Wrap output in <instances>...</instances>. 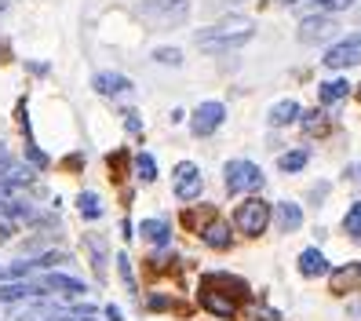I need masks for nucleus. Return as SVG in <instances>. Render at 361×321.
<instances>
[{
	"instance_id": "nucleus-1",
	"label": "nucleus",
	"mask_w": 361,
	"mask_h": 321,
	"mask_svg": "<svg viewBox=\"0 0 361 321\" xmlns=\"http://www.w3.org/2000/svg\"><path fill=\"white\" fill-rule=\"evenodd\" d=\"M248 37H252V23H245V18H226V23H219L216 30L197 33V48H204V52H233V48H241Z\"/></svg>"
},
{
	"instance_id": "nucleus-2",
	"label": "nucleus",
	"mask_w": 361,
	"mask_h": 321,
	"mask_svg": "<svg viewBox=\"0 0 361 321\" xmlns=\"http://www.w3.org/2000/svg\"><path fill=\"white\" fill-rule=\"evenodd\" d=\"M139 15L146 23H154L157 30H172V26L186 23L190 4L186 0H146V4H139Z\"/></svg>"
},
{
	"instance_id": "nucleus-3",
	"label": "nucleus",
	"mask_w": 361,
	"mask_h": 321,
	"mask_svg": "<svg viewBox=\"0 0 361 321\" xmlns=\"http://www.w3.org/2000/svg\"><path fill=\"white\" fill-rule=\"evenodd\" d=\"M267 223H270V205H267V201H259V198L241 201V205H238V212H233V226L245 230L248 238H259V234L267 230Z\"/></svg>"
},
{
	"instance_id": "nucleus-4",
	"label": "nucleus",
	"mask_w": 361,
	"mask_h": 321,
	"mask_svg": "<svg viewBox=\"0 0 361 321\" xmlns=\"http://www.w3.org/2000/svg\"><path fill=\"white\" fill-rule=\"evenodd\" d=\"M263 186V172L252 161H230L226 164V190L230 194H252Z\"/></svg>"
},
{
	"instance_id": "nucleus-5",
	"label": "nucleus",
	"mask_w": 361,
	"mask_h": 321,
	"mask_svg": "<svg viewBox=\"0 0 361 321\" xmlns=\"http://www.w3.org/2000/svg\"><path fill=\"white\" fill-rule=\"evenodd\" d=\"M201 307L208 314H216V317H233V314H238V296L219 289L212 277H204V285H201Z\"/></svg>"
},
{
	"instance_id": "nucleus-6",
	"label": "nucleus",
	"mask_w": 361,
	"mask_h": 321,
	"mask_svg": "<svg viewBox=\"0 0 361 321\" xmlns=\"http://www.w3.org/2000/svg\"><path fill=\"white\" fill-rule=\"evenodd\" d=\"M361 62V33L347 37V40H339V44L329 48L325 55V66L329 70H347V66H357Z\"/></svg>"
},
{
	"instance_id": "nucleus-7",
	"label": "nucleus",
	"mask_w": 361,
	"mask_h": 321,
	"mask_svg": "<svg viewBox=\"0 0 361 321\" xmlns=\"http://www.w3.org/2000/svg\"><path fill=\"white\" fill-rule=\"evenodd\" d=\"M226 121V106L223 102H201L197 106V114L194 117H190V128H194V135H212V132H216V128Z\"/></svg>"
},
{
	"instance_id": "nucleus-8",
	"label": "nucleus",
	"mask_w": 361,
	"mask_h": 321,
	"mask_svg": "<svg viewBox=\"0 0 361 321\" xmlns=\"http://www.w3.org/2000/svg\"><path fill=\"white\" fill-rule=\"evenodd\" d=\"M201 172H197V164H190V161H183L179 168H176V198L179 201H194V198H201Z\"/></svg>"
},
{
	"instance_id": "nucleus-9",
	"label": "nucleus",
	"mask_w": 361,
	"mask_h": 321,
	"mask_svg": "<svg viewBox=\"0 0 361 321\" xmlns=\"http://www.w3.org/2000/svg\"><path fill=\"white\" fill-rule=\"evenodd\" d=\"M336 18L332 15H317V18H307V23L300 26V40H307V44H317V40H329L336 37Z\"/></svg>"
},
{
	"instance_id": "nucleus-10",
	"label": "nucleus",
	"mask_w": 361,
	"mask_h": 321,
	"mask_svg": "<svg viewBox=\"0 0 361 321\" xmlns=\"http://www.w3.org/2000/svg\"><path fill=\"white\" fill-rule=\"evenodd\" d=\"M329 289H332V292H339V296H347V292L361 289V263H347V267L332 270V277H329Z\"/></svg>"
},
{
	"instance_id": "nucleus-11",
	"label": "nucleus",
	"mask_w": 361,
	"mask_h": 321,
	"mask_svg": "<svg viewBox=\"0 0 361 321\" xmlns=\"http://www.w3.org/2000/svg\"><path fill=\"white\" fill-rule=\"evenodd\" d=\"M95 92L99 95H124V92H132V80L121 77V73H99L95 77Z\"/></svg>"
},
{
	"instance_id": "nucleus-12",
	"label": "nucleus",
	"mask_w": 361,
	"mask_h": 321,
	"mask_svg": "<svg viewBox=\"0 0 361 321\" xmlns=\"http://www.w3.org/2000/svg\"><path fill=\"white\" fill-rule=\"evenodd\" d=\"M350 4H354V0H300V4H295V11H303V15H314V11L336 15V11H347Z\"/></svg>"
},
{
	"instance_id": "nucleus-13",
	"label": "nucleus",
	"mask_w": 361,
	"mask_h": 321,
	"mask_svg": "<svg viewBox=\"0 0 361 321\" xmlns=\"http://www.w3.org/2000/svg\"><path fill=\"white\" fill-rule=\"evenodd\" d=\"M274 216H278L281 230H300V226H303V208L295 205V201H278Z\"/></svg>"
},
{
	"instance_id": "nucleus-14",
	"label": "nucleus",
	"mask_w": 361,
	"mask_h": 321,
	"mask_svg": "<svg viewBox=\"0 0 361 321\" xmlns=\"http://www.w3.org/2000/svg\"><path fill=\"white\" fill-rule=\"evenodd\" d=\"M44 292V285H23V281H11V285H0V303H18V299H33Z\"/></svg>"
},
{
	"instance_id": "nucleus-15",
	"label": "nucleus",
	"mask_w": 361,
	"mask_h": 321,
	"mask_svg": "<svg viewBox=\"0 0 361 321\" xmlns=\"http://www.w3.org/2000/svg\"><path fill=\"white\" fill-rule=\"evenodd\" d=\"M300 274H303V277H322V274H329L325 255L317 252V248H303V255H300Z\"/></svg>"
},
{
	"instance_id": "nucleus-16",
	"label": "nucleus",
	"mask_w": 361,
	"mask_h": 321,
	"mask_svg": "<svg viewBox=\"0 0 361 321\" xmlns=\"http://www.w3.org/2000/svg\"><path fill=\"white\" fill-rule=\"evenodd\" d=\"M139 230H142V238L150 241V245H157V248H164L168 241H172V230H168L164 219H146Z\"/></svg>"
},
{
	"instance_id": "nucleus-17",
	"label": "nucleus",
	"mask_w": 361,
	"mask_h": 321,
	"mask_svg": "<svg viewBox=\"0 0 361 321\" xmlns=\"http://www.w3.org/2000/svg\"><path fill=\"white\" fill-rule=\"evenodd\" d=\"M350 92V80H325L322 88H317V95H322V106H339L347 99Z\"/></svg>"
},
{
	"instance_id": "nucleus-18",
	"label": "nucleus",
	"mask_w": 361,
	"mask_h": 321,
	"mask_svg": "<svg viewBox=\"0 0 361 321\" xmlns=\"http://www.w3.org/2000/svg\"><path fill=\"white\" fill-rule=\"evenodd\" d=\"M66 292V296H80L84 292V285L77 281V277H66V274H48L44 277V292Z\"/></svg>"
},
{
	"instance_id": "nucleus-19",
	"label": "nucleus",
	"mask_w": 361,
	"mask_h": 321,
	"mask_svg": "<svg viewBox=\"0 0 361 321\" xmlns=\"http://www.w3.org/2000/svg\"><path fill=\"white\" fill-rule=\"evenodd\" d=\"M292 121H300V102L285 99V102H278V106L270 110V124H274V128H285V124H292Z\"/></svg>"
},
{
	"instance_id": "nucleus-20",
	"label": "nucleus",
	"mask_w": 361,
	"mask_h": 321,
	"mask_svg": "<svg viewBox=\"0 0 361 321\" xmlns=\"http://www.w3.org/2000/svg\"><path fill=\"white\" fill-rule=\"evenodd\" d=\"M201 238H204V245H212V248H230V226L226 223H208L204 230H201Z\"/></svg>"
},
{
	"instance_id": "nucleus-21",
	"label": "nucleus",
	"mask_w": 361,
	"mask_h": 321,
	"mask_svg": "<svg viewBox=\"0 0 361 321\" xmlns=\"http://www.w3.org/2000/svg\"><path fill=\"white\" fill-rule=\"evenodd\" d=\"M300 121H303L307 135H325L329 132V114H322V110H300Z\"/></svg>"
},
{
	"instance_id": "nucleus-22",
	"label": "nucleus",
	"mask_w": 361,
	"mask_h": 321,
	"mask_svg": "<svg viewBox=\"0 0 361 321\" xmlns=\"http://www.w3.org/2000/svg\"><path fill=\"white\" fill-rule=\"evenodd\" d=\"M135 176H139L142 183H154V179H157V161H154L150 154H139V157H135Z\"/></svg>"
},
{
	"instance_id": "nucleus-23",
	"label": "nucleus",
	"mask_w": 361,
	"mask_h": 321,
	"mask_svg": "<svg viewBox=\"0 0 361 321\" xmlns=\"http://www.w3.org/2000/svg\"><path fill=\"white\" fill-rule=\"evenodd\" d=\"M307 161H310L307 150H288L281 157V172H300V168H307Z\"/></svg>"
},
{
	"instance_id": "nucleus-24",
	"label": "nucleus",
	"mask_w": 361,
	"mask_h": 321,
	"mask_svg": "<svg viewBox=\"0 0 361 321\" xmlns=\"http://www.w3.org/2000/svg\"><path fill=\"white\" fill-rule=\"evenodd\" d=\"M77 208H80V216H84V219H99V216H102V205H99L95 194H80Z\"/></svg>"
},
{
	"instance_id": "nucleus-25",
	"label": "nucleus",
	"mask_w": 361,
	"mask_h": 321,
	"mask_svg": "<svg viewBox=\"0 0 361 321\" xmlns=\"http://www.w3.org/2000/svg\"><path fill=\"white\" fill-rule=\"evenodd\" d=\"M343 230L350 234V238H361V201L347 212V219H343Z\"/></svg>"
},
{
	"instance_id": "nucleus-26",
	"label": "nucleus",
	"mask_w": 361,
	"mask_h": 321,
	"mask_svg": "<svg viewBox=\"0 0 361 321\" xmlns=\"http://www.w3.org/2000/svg\"><path fill=\"white\" fill-rule=\"evenodd\" d=\"M117 270H121V277H124V285H128V289L135 292V274H132V263H128V255H117Z\"/></svg>"
},
{
	"instance_id": "nucleus-27",
	"label": "nucleus",
	"mask_w": 361,
	"mask_h": 321,
	"mask_svg": "<svg viewBox=\"0 0 361 321\" xmlns=\"http://www.w3.org/2000/svg\"><path fill=\"white\" fill-rule=\"evenodd\" d=\"M154 59L157 62H168V66H179V62H183V55L176 48H161V52H154Z\"/></svg>"
},
{
	"instance_id": "nucleus-28",
	"label": "nucleus",
	"mask_w": 361,
	"mask_h": 321,
	"mask_svg": "<svg viewBox=\"0 0 361 321\" xmlns=\"http://www.w3.org/2000/svg\"><path fill=\"white\" fill-rule=\"evenodd\" d=\"M11 234H15V223L8 219V212H0V241H8Z\"/></svg>"
},
{
	"instance_id": "nucleus-29",
	"label": "nucleus",
	"mask_w": 361,
	"mask_h": 321,
	"mask_svg": "<svg viewBox=\"0 0 361 321\" xmlns=\"http://www.w3.org/2000/svg\"><path fill=\"white\" fill-rule=\"evenodd\" d=\"M176 303L168 296H150V310H172Z\"/></svg>"
},
{
	"instance_id": "nucleus-30",
	"label": "nucleus",
	"mask_w": 361,
	"mask_h": 321,
	"mask_svg": "<svg viewBox=\"0 0 361 321\" xmlns=\"http://www.w3.org/2000/svg\"><path fill=\"white\" fill-rule=\"evenodd\" d=\"M26 154H30V161H33V164H40V168H44V164H48V157H44V154H40V150H37L33 143H26Z\"/></svg>"
},
{
	"instance_id": "nucleus-31",
	"label": "nucleus",
	"mask_w": 361,
	"mask_h": 321,
	"mask_svg": "<svg viewBox=\"0 0 361 321\" xmlns=\"http://www.w3.org/2000/svg\"><path fill=\"white\" fill-rule=\"evenodd\" d=\"M124 124H128V132H135V135H139V128H142V124H139V117H135V114H128V121H124Z\"/></svg>"
},
{
	"instance_id": "nucleus-32",
	"label": "nucleus",
	"mask_w": 361,
	"mask_h": 321,
	"mask_svg": "<svg viewBox=\"0 0 361 321\" xmlns=\"http://www.w3.org/2000/svg\"><path fill=\"white\" fill-rule=\"evenodd\" d=\"M106 317H110V321H124L121 317V307H106Z\"/></svg>"
},
{
	"instance_id": "nucleus-33",
	"label": "nucleus",
	"mask_w": 361,
	"mask_h": 321,
	"mask_svg": "<svg viewBox=\"0 0 361 321\" xmlns=\"http://www.w3.org/2000/svg\"><path fill=\"white\" fill-rule=\"evenodd\" d=\"M4 8H8V0H0V11H4Z\"/></svg>"
},
{
	"instance_id": "nucleus-34",
	"label": "nucleus",
	"mask_w": 361,
	"mask_h": 321,
	"mask_svg": "<svg viewBox=\"0 0 361 321\" xmlns=\"http://www.w3.org/2000/svg\"><path fill=\"white\" fill-rule=\"evenodd\" d=\"M281 4H295V0H281Z\"/></svg>"
},
{
	"instance_id": "nucleus-35",
	"label": "nucleus",
	"mask_w": 361,
	"mask_h": 321,
	"mask_svg": "<svg viewBox=\"0 0 361 321\" xmlns=\"http://www.w3.org/2000/svg\"><path fill=\"white\" fill-rule=\"evenodd\" d=\"M357 183H361V168H357Z\"/></svg>"
},
{
	"instance_id": "nucleus-36",
	"label": "nucleus",
	"mask_w": 361,
	"mask_h": 321,
	"mask_svg": "<svg viewBox=\"0 0 361 321\" xmlns=\"http://www.w3.org/2000/svg\"><path fill=\"white\" fill-rule=\"evenodd\" d=\"M0 277H4V270H0Z\"/></svg>"
}]
</instances>
